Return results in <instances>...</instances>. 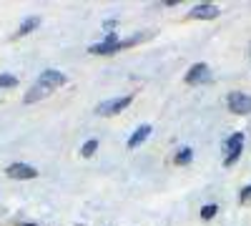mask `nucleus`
Here are the masks:
<instances>
[{
    "mask_svg": "<svg viewBox=\"0 0 251 226\" xmlns=\"http://www.w3.org/2000/svg\"><path fill=\"white\" fill-rule=\"evenodd\" d=\"M143 38H146V33H136V35H131V38H118L116 33H108L106 38L100 40V43L91 46L88 53H93V55H113V53H118V50H126V48L136 46L138 40H143Z\"/></svg>",
    "mask_w": 251,
    "mask_h": 226,
    "instance_id": "obj_1",
    "label": "nucleus"
},
{
    "mask_svg": "<svg viewBox=\"0 0 251 226\" xmlns=\"http://www.w3.org/2000/svg\"><path fill=\"white\" fill-rule=\"evenodd\" d=\"M133 103L131 96H118V98H108L103 103L96 106V116H103V118H111V116H118L121 111H126Z\"/></svg>",
    "mask_w": 251,
    "mask_h": 226,
    "instance_id": "obj_2",
    "label": "nucleus"
},
{
    "mask_svg": "<svg viewBox=\"0 0 251 226\" xmlns=\"http://www.w3.org/2000/svg\"><path fill=\"white\" fill-rule=\"evenodd\" d=\"M241 151H244V133L241 131H236V133H231L226 138V143H224V166H234V163L241 158Z\"/></svg>",
    "mask_w": 251,
    "mask_h": 226,
    "instance_id": "obj_3",
    "label": "nucleus"
},
{
    "mask_svg": "<svg viewBox=\"0 0 251 226\" xmlns=\"http://www.w3.org/2000/svg\"><path fill=\"white\" fill-rule=\"evenodd\" d=\"M226 103H228V111L236 113V116H249L251 113V96L249 93L231 91L226 96Z\"/></svg>",
    "mask_w": 251,
    "mask_h": 226,
    "instance_id": "obj_4",
    "label": "nucleus"
},
{
    "mask_svg": "<svg viewBox=\"0 0 251 226\" xmlns=\"http://www.w3.org/2000/svg\"><path fill=\"white\" fill-rule=\"evenodd\" d=\"M35 83H38V86H46V88L53 93V91H58V88H63V86H66V83H68V78L63 75L60 71H55V68H46L43 73L38 75V80H35Z\"/></svg>",
    "mask_w": 251,
    "mask_h": 226,
    "instance_id": "obj_5",
    "label": "nucleus"
},
{
    "mask_svg": "<svg viewBox=\"0 0 251 226\" xmlns=\"http://www.w3.org/2000/svg\"><path fill=\"white\" fill-rule=\"evenodd\" d=\"M5 174H8L10 178H15V181H30V178H35V176H38V169H35V166H30V163L15 161V163H10V166L5 169Z\"/></svg>",
    "mask_w": 251,
    "mask_h": 226,
    "instance_id": "obj_6",
    "label": "nucleus"
},
{
    "mask_svg": "<svg viewBox=\"0 0 251 226\" xmlns=\"http://www.w3.org/2000/svg\"><path fill=\"white\" fill-rule=\"evenodd\" d=\"M211 78V68H208L206 63H196V66H191L188 68V73H186V83L188 86H201V83H206V80Z\"/></svg>",
    "mask_w": 251,
    "mask_h": 226,
    "instance_id": "obj_7",
    "label": "nucleus"
},
{
    "mask_svg": "<svg viewBox=\"0 0 251 226\" xmlns=\"http://www.w3.org/2000/svg\"><path fill=\"white\" fill-rule=\"evenodd\" d=\"M221 10H219V5H214V3H199V5H194L191 10H188V18H196V20H211V18H216Z\"/></svg>",
    "mask_w": 251,
    "mask_h": 226,
    "instance_id": "obj_8",
    "label": "nucleus"
},
{
    "mask_svg": "<svg viewBox=\"0 0 251 226\" xmlns=\"http://www.w3.org/2000/svg\"><path fill=\"white\" fill-rule=\"evenodd\" d=\"M151 133H153V126H151V123H143V126H138V128L131 133V138H128V149H138Z\"/></svg>",
    "mask_w": 251,
    "mask_h": 226,
    "instance_id": "obj_9",
    "label": "nucleus"
},
{
    "mask_svg": "<svg viewBox=\"0 0 251 226\" xmlns=\"http://www.w3.org/2000/svg\"><path fill=\"white\" fill-rule=\"evenodd\" d=\"M48 96H50V91H48L46 86H38V83H33V88L25 93V98H23V100L30 106V103H38V100H43V98H48Z\"/></svg>",
    "mask_w": 251,
    "mask_h": 226,
    "instance_id": "obj_10",
    "label": "nucleus"
},
{
    "mask_svg": "<svg viewBox=\"0 0 251 226\" xmlns=\"http://www.w3.org/2000/svg\"><path fill=\"white\" fill-rule=\"evenodd\" d=\"M191 158H194V149L191 146H183L174 156V163H176V166H186V163H191Z\"/></svg>",
    "mask_w": 251,
    "mask_h": 226,
    "instance_id": "obj_11",
    "label": "nucleus"
},
{
    "mask_svg": "<svg viewBox=\"0 0 251 226\" xmlns=\"http://www.w3.org/2000/svg\"><path fill=\"white\" fill-rule=\"evenodd\" d=\"M38 25H40V18H38V15H30V18H25V20H23V25L18 28V35H28V33H30V30H35Z\"/></svg>",
    "mask_w": 251,
    "mask_h": 226,
    "instance_id": "obj_12",
    "label": "nucleus"
},
{
    "mask_svg": "<svg viewBox=\"0 0 251 226\" xmlns=\"http://www.w3.org/2000/svg\"><path fill=\"white\" fill-rule=\"evenodd\" d=\"M96 151H98V141H96V138H88L86 143H83V149H80V156H83V158H91Z\"/></svg>",
    "mask_w": 251,
    "mask_h": 226,
    "instance_id": "obj_13",
    "label": "nucleus"
},
{
    "mask_svg": "<svg viewBox=\"0 0 251 226\" xmlns=\"http://www.w3.org/2000/svg\"><path fill=\"white\" fill-rule=\"evenodd\" d=\"M216 214H219L216 203H206V206H201V219H203V221H211Z\"/></svg>",
    "mask_w": 251,
    "mask_h": 226,
    "instance_id": "obj_14",
    "label": "nucleus"
},
{
    "mask_svg": "<svg viewBox=\"0 0 251 226\" xmlns=\"http://www.w3.org/2000/svg\"><path fill=\"white\" fill-rule=\"evenodd\" d=\"M18 86V78L13 73H0V88H15Z\"/></svg>",
    "mask_w": 251,
    "mask_h": 226,
    "instance_id": "obj_15",
    "label": "nucleus"
},
{
    "mask_svg": "<svg viewBox=\"0 0 251 226\" xmlns=\"http://www.w3.org/2000/svg\"><path fill=\"white\" fill-rule=\"evenodd\" d=\"M116 25H118L116 20H106V23H103V28H106L108 33H113V30H116Z\"/></svg>",
    "mask_w": 251,
    "mask_h": 226,
    "instance_id": "obj_16",
    "label": "nucleus"
},
{
    "mask_svg": "<svg viewBox=\"0 0 251 226\" xmlns=\"http://www.w3.org/2000/svg\"><path fill=\"white\" fill-rule=\"evenodd\" d=\"M249 196H251V183H249V186H246V189H241V194H239V199H241V201H246Z\"/></svg>",
    "mask_w": 251,
    "mask_h": 226,
    "instance_id": "obj_17",
    "label": "nucleus"
},
{
    "mask_svg": "<svg viewBox=\"0 0 251 226\" xmlns=\"http://www.w3.org/2000/svg\"><path fill=\"white\" fill-rule=\"evenodd\" d=\"M18 226H38V224H18Z\"/></svg>",
    "mask_w": 251,
    "mask_h": 226,
    "instance_id": "obj_18",
    "label": "nucleus"
}]
</instances>
